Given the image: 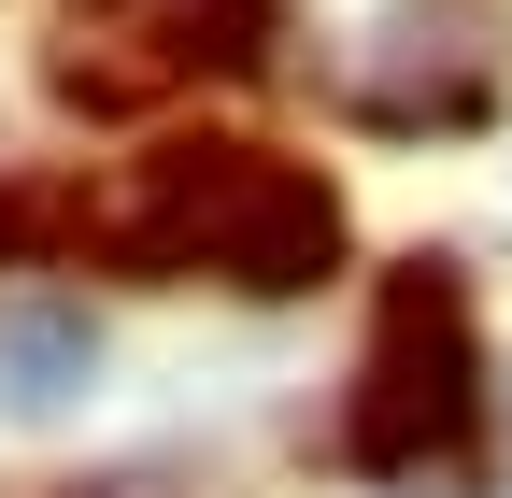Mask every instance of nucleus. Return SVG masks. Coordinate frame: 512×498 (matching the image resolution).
<instances>
[{"mask_svg": "<svg viewBox=\"0 0 512 498\" xmlns=\"http://www.w3.org/2000/svg\"><path fill=\"white\" fill-rule=\"evenodd\" d=\"M114 242H128V271H228L242 299H299L342 257V200H328V171H299V157L185 143V157H157L143 214Z\"/></svg>", "mask_w": 512, "mask_h": 498, "instance_id": "1", "label": "nucleus"}, {"mask_svg": "<svg viewBox=\"0 0 512 498\" xmlns=\"http://www.w3.org/2000/svg\"><path fill=\"white\" fill-rule=\"evenodd\" d=\"M470 427V299L441 257H413L384 285V328H370V370L342 399V456L356 470H427L441 442Z\"/></svg>", "mask_w": 512, "mask_h": 498, "instance_id": "2", "label": "nucleus"}, {"mask_svg": "<svg viewBox=\"0 0 512 498\" xmlns=\"http://www.w3.org/2000/svg\"><path fill=\"white\" fill-rule=\"evenodd\" d=\"M100 385V328L72 314V299H0V413H72Z\"/></svg>", "mask_w": 512, "mask_h": 498, "instance_id": "3", "label": "nucleus"}, {"mask_svg": "<svg viewBox=\"0 0 512 498\" xmlns=\"http://www.w3.org/2000/svg\"><path fill=\"white\" fill-rule=\"evenodd\" d=\"M43 86L72 100V114H143V100L171 86V57H114V29H72V43L43 57Z\"/></svg>", "mask_w": 512, "mask_h": 498, "instance_id": "4", "label": "nucleus"}, {"mask_svg": "<svg viewBox=\"0 0 512 498\" xmlns=\"http://www.w3.org/2000/svg\"><path fill=\"white\" fill-rule=\"evenodd\" d=\"M72 228H86V185H0V257H43Z\"/></svg>", "mask_w": 512, "mask_h": 498, "instance_id": "5", "label": "nucleus"}]
</instances>
